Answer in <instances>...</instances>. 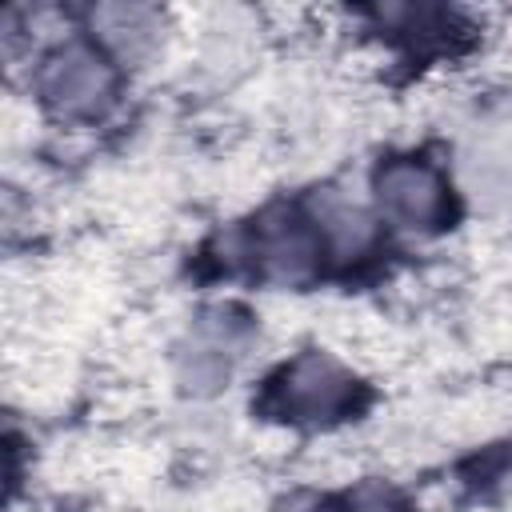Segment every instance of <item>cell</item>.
<instances>
[{"label": "cell", "instance_id": "1", "mask_svg": "<svg viewBox=\"0 0 512 512\" xmlns=\"http://www.w3.org/2000/svg\"><path fill=\"white\" fill-rule=\"evenodd\" d=\"M48 96L64 112H100L112 96V72L88 48H68L48 68Z\"/></svg>", "mask_w": 512, "mask_h": 512}, {"label": "cell", "instance_id": "2", "mask_svg": "<svg viewBox=\"0 0 512 512\" xmlns=\"http://www.w3.org/2000/svg\"><path fill=\"white\" fill-rule=\"evenodd\" d=\"M380 204L408 228H432L444 216V188L424 164H392L380 172Z\"/></svg>", "mask_w": 512, "mask_h": 512}, {"label": "cell", "instance_id": "3", "mask_svg": "<svg viewBox=\"0 0 512 512\" xmlns=\"http://www.w3.org/2000/svg\"><path fill=\"white\" fill-rule=\"evenodd\" d=\"M348 396V380L324 364V360H300L288 376H284V404L300 416H324L336 412Z\"/></svg>", "mask_w": 512, "mask_h": 512}, {"label": "cell", "instance_id": "4", "mask_svg": "<svg viewBox=\"0 0 512 512\" xmlns=\"http://www.w3.org/2000/svg\"><path fill=\"white\" fill-rule=\"evenodd\" d=\"M260 252L276 276H304L316 260V236L296 220H280L276 228L264 232Z\"/></svg>", "mask_w": 512, "mask_h": 512}, {"label": "cell", "instance_id": "5", "mask_svg": "<svg viewBox=\"0 0 512 512\" xmlns=\"http://www.w3.org/2000/svg\"><path fill=\"white\" fill-rule=\"evenodd\" d=\"M356 512H400V504H396V496L384 492V488H364V492L356 496Z\"/></svg>", "mask_w": 512, "mask_h": 512}, {"label": "cell", "instance_id": "6", "mask_svg": "<svg viewBox=\"0 0 512 512\" xmlns=\"http://www.w3.org/2000/svg\"><path fill=\"white\" fill-rule=\"evenodd\" d=\"M280 512H328V508H320V504H312V500H292V504H284Z\"/></svg>", "mask_w": 512, "mask_h": 512}]
</instances>
